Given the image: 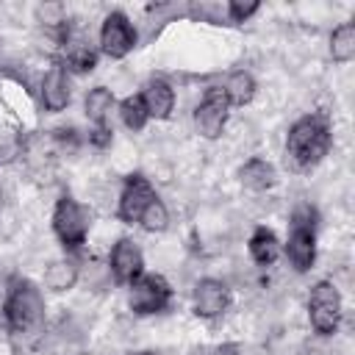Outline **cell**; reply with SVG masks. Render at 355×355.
<instances>
[{
  "label": "cell",
  "instance_id": "obj_27",
  "mask_svg": "<svg viewBox=\"0 0 355 355\" xmlns=\"http://www.w3.org/2000/svg\"><path fill=\"white\" fill-rule=\"evenodd\" d=\"M89 141H92L94 147H108V144H111V128H108V125L94 128V130L89 133Z\"/></svg>",
  "mask_w": 355,
  "mask_h": 355
},
{
  "label": "cell",
  "instance_id": "obj_13",
  "mask_svg": "<svg viewBox=\"0 0 355 355\" xmlns=\"http://www.w3.org/2000/svg\"><path fill=\"white\" fill-rule=\"evenodd\" d=\"M141 103H144L150 119H169L172 108H175V89L166 80L153 78V80H147V86L141 92Z\"/></svg>",
  "mask_w": 355,
  "mask_h": 355
},
{
  "label": "cell",
  "instance_id": "obj_18",
  "mask_svg": "<svg viewBox=\"0 0 355 355\" xmlns=\"http://www.w3.org/2000/svg\"><path fill=\"white\" fill-rule=\"evenodd\" d=\"M78 283V263L72 258H58L44 269V286L50 291H69Z\"/></svg>",
  "mask_w": 355,
  "mask_h": 355
},
{
  "label": "cell",
  "instance_id": "obj_23",
  "mask_svg": "<svg viewBox=\"0 0 355 355\" xmlns=\"http://www.w3.org/2000/svg\"><path fill=\"white\" fill-rule=\"evenodd\" d=\"M258 8H261V6H258L255 0H250V3H241V0H230V3L225 6L227 17H230L233 22H244V19H250V17H252Z\"/></svg>",
  "mask_w": 355,
  "mask_h": 355
},
{
  "label": "cell",
  "instance_id": "obj_7",
  "mask_svg": "<svg viewBox=\"0 0 355 355\" xmlns=\"http://www.w3.org/2000/svg\"><path fill=\"white\" fill-rule=\"evenodd\" d=\"M172 300V288L161 275H141L139 280L130 283V294H128V305L133 313L139 316H150V313H161Z\"/></svg>",
  "mask_w": 355,
  "mask_h": 355
},
{
  "label": "cell",
  "instance_id": "obj_8",
  "mask_svg": "<svg viewBox=\"0 0 355 355\" xmlns=\"http://www.w3.org/2000/svg\"><path fill=\"white\" fill-rule=\"evenodd\" d=\"M136 47V31L122 11H111L100 25V50L108 58H125Z\"/></svg>",
  "mask_w": 355,
  "mask_h": 355
},
{
  "label": "cell",
  "instance_id": "obj_9",
  "mask_svg": "<svg viewBox=\"0 0 355 355\" xmlns=\"http://www.w3.org/2000/svg\"><path fill=\"white\" fill-rule=\"evenodd\" d=\"M227 305H230V291L216 277H202L191 291V308L200 319H216L227 311Z\"/></svg>",
  "mask_w": 355,
  "mask_h": 355
},
{
  "label": "cell",
  "instance_id": "obj_22",
  "mask_svg": "<svg viewBox=\"0 0 355 355\" xmlns=\"http://www.w3.org/2000/svg\"><path fill=\"white\" fill-rule=\"evenodd\" d=\"M139 225H141L147 233H161V230H166V225H169V211H166V205H164L158 197H153V200L144 205V211H141V216H139Z\"/></svg>",
  "mask_w": 355,
  "mask_h": 355
},
{
  "label": "cell",
  "instance_id": "obj_26",
  "mask_svg": "<svg viewBox=\"0 0 355 355\" xmlns=\"http://www.w3.org/2000/svg\"><path fill=\"white\" fill-rule=\"evenodd\" d=\"M53 139H55L61 147H69V150H75L78 141H80L75 128H55V130H53Z\"/></svg>",
  "mask_w": 355,
  "mask_h": 355
},
{
  "label": "cell",
  "instance_id": "obj_14",
  "mask_svg": "<svg viewBox=\"0 0 355 355\" xmlns=\"http://www.w3.org/2000/svg\"><path fill=\"white\" fill-rule=\"evenodd\" d=\"M239 180L250 191H266V189H272L277 183V172H275V166L266 158H258L255 155V158H250V161L241 164Z\"/></svg>",
  "mask_w": 355,
  "mask_h": 355
},
{
  "label": "cell",
  "instance_id": "obj_24",
  "mask_svg": "<svg viewBox=\"0 0 355 355\" xmlns=\"http://www.w3.org/2000/svg\"><path fill=\"white\" fill-rule=\"evenodd\" d=\"M19 147H22V141H19L14 133L3 130V133H0V164H6V161H11L14 155H19Z\"/></svg>",
  "mask_w": 355,
  "mask_h": 355
},
{
  "label": "cell",
  "instance_id": "obj_11",
  "mask_svg": "<svg viewBox=\"0 0 355 355\" xmlns=\"http://www.w3.org/2000/svg\"><path fill=\"white\" fill-rule=\"evenodd\" d=\"M108 266H111V275L116 283H133L144 275V255L139 250V244L133 239H119L111 250V258H108Z\"/></svg>",
  "mask_w": 355,
  "mask_h": 355
},
{
  "label": "cell",
  "instance_id": "obj_3",
  "mask_svg": "<svg viewBox=\"0 0 355 355\" xmlns=\"http://www.w3.org/2000/svg\"><path fill=\"white\" fill-rule=\"evenodd\" d=\"M316 208L311 205H297L291 211L286 258L297 272H308L316 261Z\"/></svg>",
  "mask_w": 355,
  "mask_h": 355
},
{
  "label": "cell",
  "instance_id": "obj_1",
  "mask_svg": "<svg viewBox=\"0 0 355 355\" xmlns=\"http://www.w3.org/2000/svg\"><path fill=\"white\" fill-rule=\"evenodd\" d=\"M333 133H330V122L324 114H308L302 119H297L288 128L286 136V164L297 172H308L313 169L330 150Z\"/></svg>",
  "mask_w": 355,
  "mask_h": 355
},
{
  "label": "cell",
  "instance_id": "obj_5",
  "mask_svg": "<svg viewBox=\"0 0 355 355\" xmlns=\"http://www.w3.org/2000/svg\"><path fill=\"white\" fill-rule=\"evenodd\" d=\"M341 316H344V305H341L338 288L330 280H319L311 288V297H308V319H311V327L319 336H333L338 330V324H341Z\"/></svg>",
  "mask_w": 355,
  "mask_h": 355
},
{
  "label": "cell",
  "instance_id": "obj_21",
  "mask_svg": "<svg viewBox=\"0 0 355 355\" xmlns=\"http://www.w3.org/2000/svg\"><path fill=\"white\" fill-rule=\"evenodd\" d=\"M119 116H122V122H125V128L128 130H141L144 125H147V108H144V103H141V94H130V97H125L122 103H119Z\"/></svg>",
  "mask_w": 355,
  "mask_h": 355
},
{
  "label": "cell",
  "instance_id": "obj_25",
  "mask_svg": "<svg viewBox=\"0 0 355 355\" xmlns=\"http://www.w3.org/2000/svg\"><path fill=\"white\" fill-rule=\"evenodd\" d=\"M39 19L42 22H47V25H64L67 19H64V8L61 6H39Z\"/></svg>",
  "mask_w": 355,
  "mask_h": 355
},
{
  "label": "cell",
  "instance_id": "obj_28",
  "mask_svg": "<svg viewBox=\"0 0 355 355\" xmlns=\"http://www.w3.org/2000/svg\"><path fill=\"white\" fill-rule=\"evenodd\" d=\"M297 355H324V352H322L319 347H302V349H300Z\"/></svg>",
  "mask_w": 355,
  "mask_h": 355
},
{
  "label": "cell",
  "instance_id": "obj_20",
  "mask_svg": "<svg viewBox=\"0 0 355 355\" xmlns=\"http://www.w3.org/2000/svg\"><path fill=\"white\" fill-rule=\"evenodd\" d=\"M97 67V53L89 42L75 39L67 47V67L64 69H75V72H92Z\"/></svg>",
  "mask_w": 355,
  "mask_h": 355
},
{
  "label": "cell",
  "instance_id": "obj_10",
  "mask_svg": "<svg viewBox=\"0 0 355 355\" xmlns=\"http://www.w3.org/2000/svg\"><path fill=\"white\" fill-rule=\"evenodd\" d=\"M153 197H155V191H153L150 180H147L144 175H130V178L125 180L122 191H119V202H116V216H119L122 222H128V225L139 222V216H141L144 205H147V202H150Z\"/></svg>",
  "mask_w": 355,
  "mask_h": 355
},
{
  "label": "cell",
  "instance_id": "obj_15",
  "mask_svg": "<svg viewBox=\"0 0 355 355\" xmlns=\"http://www.w3.org/2000/svg\"><path fill=\"white\" fill-rule=\"evenodd\" d=\"M247 250H250V255H252V261L258 263V266H272L277 258H280V239L275 236V230H269V227H255L252 230V236H250V241H247Z\"/></svg>",
  "mask_w": 355,
  "mask_h": 355
},
{
  "label": "cell",
  "instance_id": "obj_19",
  "mask_svg": "<svg viewBox=\"0 0 355 355\" xmlns=\"http://www.w3.org/2000/svg\"><path fill=\"white\" fill-rule=\"evenodd\" d=\"M330 55L338 64H347L355 58V25L352 22H341L333 36H330Z\"/></svg>",
  "mask_w": 355,
  "mask_h": 355
},
{
  "label": "cell",
  "instance_id": "obj_6",
  "mask_svg": "<svg viewBox=\"0 0 355 355\" xmlns=\"http://www.w3.org/2000/svg\"><path fill=\"white\" fill-rule=\"evenodd\" d=\"M230 119V103L222 92V86L205 89L200 105L194 108V128L202 139H219L225 125Z\"/></svg>",
  "mask_w": 355,
  "mask_h": 355
},
{
  "label": "cell",
  "instance_id": "obj_16",
  "mask_svg": "<svg viewBox=\"0 0 355 355\" xmlns=\"http://www.w3.org/2000/svg\"><path fill=\"white\" fill-rule=\"evenodd\" d=\"M255 89H258V86H255V78H252L250 72H244V69L227 75V80H225V86H222V92H225L230 108H233V105H236V108H244L247 103H252Z\"/></svg>",
  "mask_w": 355,
  "mask_h": 355
},
{
  "label": "cell",
  "instance_id": "obj_29",
  "mask_svg": "<svg viewBox=\"0 0 355 355\" xmlns=\"http://www.w3.org/2000/svg\"><path fill=\"white\" fill-rule=\"evenodd\" d=\"M139 355H147V352H139Z\"/></svg>",
  "mask_w": 355,
  "mask_h": 355
},
{
  "label": "cell",
  "instance_id": "obj_17",
  "mask_svg": "<svg viewBox=\"0 0 355 355\" xmlns=\"http://www.w3.org/2000/svg\"><path fill=\"white\" fill-rule=\"evenodd\" d=\"M114 92L105 89V86H94L86 92V100H83V108H86V116L94 122V128L100 125H108V116L114 111Z\"/></svg>",
  "mask_w": 355,
  "mask_h": 355
},
{
  "label": "cell",
  "instance_id": "obj_2",
  "mask_svg": "<svg viewBox=\"0 0 355 355\" xmlns=\"http://www.w3.org/2000/svg\"><path fill=\"white\" fill-rule=\"evenodd\" d=\"M6 324L14 336H33L44 322V297L31 280H14L3 302Z\"/></svg>",
  "mask_w": 355,
  "mask_h": 355
},
{
  "label": "cell",
  "instance_id": "obj_4",
  "mask_svg": "<svg viewBox=\"0 0 355 355\" xmlns=\"http://www.w3.org/2000/svg\"><path fill=\"white\" fill-rule=\"evenodd\" d=\"M89 227H92V214H89L86 205H80L69 194H64V197L55 200V208H53V233L58 236V241L67 250H78L86 241Z\"/></svg>",
  "mask_w": 355,
  "mask_h": 355
},
{
  "label": "cell",
  "instance_id": "obj_12",
  "mask_svg": "<svg viewBox=\"0 0 355 355\" xmlns=\"http://www.w3.org/2000/svg\"><path fill=\"white\" fill-rule=\"evenodd\" d=\"M39 97H42V105L50 111V114H58L69 105L72 100V86H69V75L64 67H50L47 75L42 78V89H39Z\"/></svg>",
  "mask_w": 355,
  "mask_h": 355
}]
</instances>
